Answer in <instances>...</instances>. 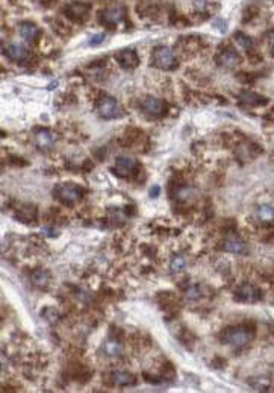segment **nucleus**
<instances>
[{
	"label": "nucleus",
	"mask_w": 274,
	"mask_h": 393,
	"mask_svg": "<svg viewBox=\"0 0 274 393\" xmlns=\"http://www.w3.org/2000/svg\"><path fill=\"white\" fill-rule=\"evenodd\" d=\"M118 62L123 68L126 70H130V68H135L140 62V58L136 55L135 50H130V49H126V50H121L118 53Z\"/></svg>",
	"instance_id": "nucleus-12"
},
{
	"label": "nucleus",
	"mask_w": 274,
	"mask_h": 393,
	"mask_svg": "<svg viewBox=\"0 0 274 393\" xmlns=\"http://www.w3.org/2000/svg\"><path fill=\"white\" fill-rule=\"evenodd\" d=\"M35 216H37V211H35V207H32V205H26L19 213V217L25 222H29V219H35Z\"/></svg>",
	"instance_id": "nucleus-24"
},
{
	"label": "nucleus",
	"mask_w": 274,
	"mask_h": 393,
	"mask_svg": "<svg viewBox=\"0 0 274 393\" xmlns=\"http://www.w3.org/2000/svg\"><path fill=\"white\" fill-rule=\"evenodd\" d=\"M260 298H262V291L259 290V287H256L253 284H242L235 291V299L238 302H244V304L259 302Z\"/></svg>",
	"instance_id": "nucleus-5"
},
{
	"label": "nucleus",
	"mask_w": 274,
	"mask_h": 393,
	"mask_svg": "<svg viewBox=\"0 0 274 393\" xmlns=\"http://www.w3.org/2000/svg\"><path fill=\"white\" fill-rule=\"evenodd\" d=\"M5 55L13 61H25L28 58V49L22 44H8L4 49Z\"/></svg>",
	"instance_id": "nucleus-13"
},
{
	"label": "nucleus",
	"mask_w": 274,
	"mask_h": 393,
	"mask_svg": "<svg viewBox=\"0 0 274 393\" xmlns=\"http://www.w3.org/2000/svg\"><path fill=\"white\" fill-rule=\"evenodd\" d=\"M35 143L40 149H50L56 143V135L47 128H40L35 131Z\"/></svg>",
	"instance_id": "nucleus-8"
},
{
	"label": "nucleus",
	"mask_w": 274,
	"mask_h": 393,
	"mask_svg": "<svg viewBox=\"0 0 274 393\" xmlns=\"http://www.w3.org/2000/svg\"><path fill=\"white\" fill-rule=\"evenodd\" d=\"M103 40H105V35H103V34H99V35H94L93 38L89 40V44H91V46H96V44H100Z\"/></svg>",
	"instance_id": "nucleus-26"
},
{
	"label": "nucleus",
	"mask_w": 274,
	"mask_h": 393,
	"mask_svg": "<svg viewBox=\"0 0 274 393\" xmlns=\"http://www.w3.org/2000/svg\"><path fill=\"white\" fill-rule=\"evenodd\" d=\"M111 379L115 385L118 387H126V385H132L135 382V376L129 372L124 370H115L111 375Z\"/></svg>",
	"instance_id": "nucleus-15"
},
{
	"label": "nucleus",
	"mask_w": 274,
	"mask_h": 393,
	"mask_svg": "<svg viewBox=\"0 0 274 393\" xmlns=\"http://www.w3.org/2000/svg\"><path fill=\"white\" fill-rule=\"evenodd\" d=\"M223 249H224L226 252L236 254V255H245V254L248 252L247 243H244L241 239L235 237V235H232V237H227V239L223 242Z\"/></svg>",
	"instance_id": "nucleus-10"
},
{
	"label": "nucleus",
	"mask_w": 274,
	"mask_h": 393,
	"mask_svg": "<svg viewBox=\"0 0 274 393\" xmlns=\"http://www.w3.org/2000/svg\"><path fill=\"white\" fill-rule=\"evenodd\" d=\"M138 163L135 158H130V156H120V158H117V163H115V169L121 173V175H129L132 173L135 169H136Z\"/></svg>",
	"instance_id": "nucleus-14"
},
{
	"label": "nucleus",
	"mask_w": 274,
	"mask_h": 393,
	"mask_svg": "<svg viewBox=\"0 0 274 393\" xmlns=\"http://www.w3.org/2000/svg\"><path fill=\"white\" fill-rule=\"evenodd\" d=\"M241 99H242L244 104H248V105H251V107L265 105V104L268 102L265 97H262V96H259V94H256V93H251V91L242 93V94H241Z\"/></svg>",
	"instance_id": "nucleus-20"
},
{
	"label": "nucleus",
	"mask_w": 274,
	"mask_h": 393,
	"mask_svg": "<svg viewBox=\"0 0 274 393\" xmlns=\"http://www.w3.org/2000/svg\"><path fill=\"white\" fill-rule=\"evenodd\" d=\"M250 384H251V387H253L254 390H257V391H265V390H268V387H269V379H268V378H263V376H257V378H254L253 381H250Z\"/></svg>",
	"instance_id": "nucleus-23"
},
{
	"label": "nucleus",
	"mask_w": 274,
	"mask_h": 393,
	"mask_svg": "<svg viewBox=\"0 0 274 393\" xmlns=\"http://www.w3.org/2000/svg\"><path fill=\"white\" fill-rule=\"evenodd\" d=\"M187 266H188V260L185 255H176L170 263V270L173 273H182L187 269Z\"/></svg>",
	"instance_id": "nucleus-18"
},
{
	"label": "nucleus",
	"mask_w": 274,
	"mask_h": 393,
	"mask_svg": "<svg viewBox=\"0 0 274 393\" xmlns=\"http://www.w3.org/2000/svg\"><path fill=\"white\" fill-rule=\"evenodd\" d=\"M266 41H268V46H269L271 52L274 53V31L268 32V35H266Z\"/></svg>",
	"instance_id": "nucleus-27"
},
{
	"label": "nucleus",
	"mask_w": 274,
	"mask_h": 393,
	"mask_svg": "<svg viewBox=\"0 0 274 393\" xmlns=\"http://www.w3.org/2000/svg\"><path fill=\"white\" fill-rule=\"evenodd\" d=\"M143 110L153 116V117H161L164 113H165V104L164 101L161 99H156V97H147L144 102H143Z\"/></svg>",
	"instance_id": "nucleus-11"
},
{
	"label": "nucleus",
	"mask_w": 274,
	"mask_h": 393,
	"mask_svg": "<svg viewBox=\"0 0 274 393\" xmlns=\"http://www.w3.org/2000/svg\"><path fill=\"white\" fill-rule=\"evenodd\" d=\"M235 38H236V41H238V44L244 49V50H247V52H251V50H254V43H253V40L250 38V37H247L245 34H241V32H238L236 35H235Z\"/></svg>",
	"instance_id": "nucleus-22"
},
{
	"label": "nucleus",
	"mask_w": 274,
	"mask_h": 393,
	"mask_svg": "<svg viewBox=\"0 0 274 393\" xmlns=\"http://www.w3.org/2000/svg\"><path fill=\"white\" fill-rule=\"evenodd\" d=\"M85 191L82 187H79L77 184H61L55 188V196L59 202L65 204V205H73L76 202H79L83 198Z\"/></svg>",
	"instance_id": "nucleus-2"
},
{
	"label": "nucleus",
	"mask_w": 274,
	"mask_h": 393,
	"mask_svg": "<svg viewBox=\"0 0 274 393\" xmlns=\"http://www.w3.org/2000/svg\"><path fill=\"white\" fill-rule=\"evenodd\" d=\"M88 13H89V5L79 4V2L70 4L67 7V10H65L67 17H70L73 22H83V20H86Z\"/></svg>",
	"instance_id": "nucleus-9"
},
{
	"label": "nucleus",
	"mask_w": 274,
	"mask_h": 393,
	"mask_svg": "<svg viewBox=\"0 0 274 393\" xmlns=\"http://www.w3.org/2000/svg\"><path fill=\"white\" fill-rule=\"evenodd\" d=\"M100 20L103 25H108V26H117V25H121L124 23L126 20V10L123 7H112V8H108L102 13L100 16Z\"/></svg>",
	"instance_id": "nucleus-6"
},
{
	"label": "nucleus",
	"mask_w": 274,
	"mask_h": 393,
	"mask_svg": "<svg viewBox=\"0 0 274 393\" xmlns=\"http://www.w3.org/2000/svg\"><path fill=\"white\" fill-rule=\"evenodd\" d=\"M153 64L162 70H174L177 67V58L170 47H158L153 52Z\"/></svg>",
	"instance_id": "nucleus-4"
},
{
	"label": "nucleus",
	"mask_w": 274,
	"mask_h": 393,
	"mask_svg": "<svg viewBox=\"0 0 274 393\" xmlns=\"http://www.w3.org/2000/svg\"><path fill=\"white\" fill-rule=\"evenodd\" d=\"M19 32H20V35H22V38H23L25 41L32 43V41H35V38H37V35H38L40 31H38V28H37L34 23L26 22V23H22V25H20Z\"/></svg>",
	"instance_id": "nucleus-16"
},
{
	"label": "nucleus",
	"mask_w": 274,
	"mask_h": 393,
	"mask_svg": "<svg viewBox=\"0 0 274 393\" xmlns=\"http://www.w3.org/2000/svg\"><path fill=\"white\" fill-rule=\"evenodd\" d=\"M97 113L102 119L106 120H112V119H118L124 114L121 104L111 97V96H102L97 102Z\"/></svg>",
	"instance_id": "nucleus-3"
},
{
	"label": "nucleus",
	"mask_w": 274,
	"mask_h": 393,
	"mask_svg": "<svg viewBox=\"0 0 274 393\" xmlns=\"http://www.w3.org/2000/svg\"><path fill=\"white\" fill-rule=\"evenodd\" d=\"M256 214H257L259 220L263 222V223L274 222V207L272 205H266V204L265 205H259Z\"/></svg>",
	"instance_id": "nucleus-17"
},
{
	"label": "nucleus",
	"mask_w": 274,
	"mask_h": 393,
	"mask_svg": "<svg viewBox=\"0 0 274 393\" xmlns=\"http://www.w3.org/2000/svg\"><path fill=\"white\" fill-rule=\"evenodd\" d=\"M218 64L224 68H235L239 62H241V58L238 55V52L232 47H226L224 50L220 52L218 58H217Z\"/></svg>",
	"instance_id": "nucleus-7"
},
{
	"label": "nucleus",
	"mask_w": 274,
	"mask_h": 393,
	"mask_svg": "<svg viewBox=\"0 0 274 393\" xmlns=\"http://www.w3.org/2000/svg\"><path fill=\"white\" fill-rule=\"evenodd\" d=\"M32 282H34V285H37L40 288H44L50 282V273L47 270H44V269H40V270H37L32 275Z\"/></svg>",
	"instance_id": "nucleus-19"
},
{
	"label": "nucleus",
	"mask_w": 274,
	"mask_h": 393,
	"mask_svg": "<svg viewBox=\"0 0 274 393\" xmlns=\"http://www.w3.org/2000/svg\"><path fill=\"white\" fill-rule=\"evenodd\" d=\"M253 337H254V331L248 327H232L221 334L223 342L235 349H242L248 346Z\"/></svg>",
	"instance_id": "nucleus-1"
},
{
	"label": "nucleus",
	"mask_w": 274,
	"mask_h": 393,
	"mask_svg": "<svg viewBox=\"0 0 274 393\" xmlns=\"http://www.w3.org/2000/svg\"><path fill=\"white\" fill-rule=\"evenodd\" d=\"M121 351H123V346L117 340H108L105 343V352L108 357H118L121 354Z\"/></svg>",
	"instance_id": "nucleus-21"
},
{
	"label": "nucleus",
	"mask_w": 274,
	"mask_h": 393,
	"mask_svg": "<svg viewBox=\"0 0 274 393\" xmlns=\"http://www.w3.org/2000/svg\"><path fill=\"white\" fill-rule=\"evenodd\" d=\"M202 290H200V287L199 285H191V287H188L187 290H185V296H187V299H190V301H197V299H200L202 298Z\"/></svg>",
	"instance_id": "nucleus-25"
}]
</instances>
